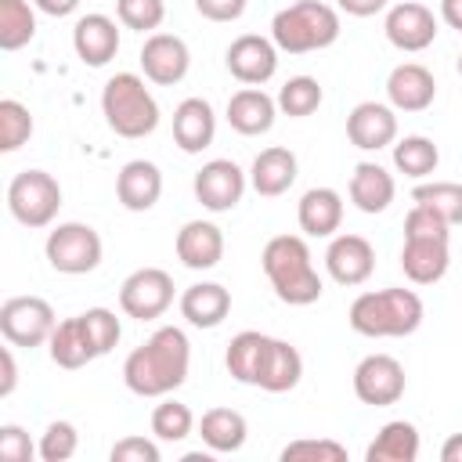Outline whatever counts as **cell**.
Returning a JSON list of instances; mask_svg holds the SVG:
<instances>
[{"instance_id": "obj_1", "label": "cell", "mask_w": 462, "mask_h": 462, "mask_svg": "<svg viewBox=\"0 0 462 462\" xmlns=\"http://www.w3.org/2000/svg\"><path fill=\"white\" fill-rule=\"evenodd\" d=\"M191 368V343L177 325L155 328L137 350L123 361V383L137 397H166L184 386Z\"/></svg>"}, {"instance_id": "obj_2", "label": "cell", "mask_w": 462, "mask_h": 462, "mask_svg": "<svg viewBox=\"0 0 462 462\" xmlns=\"http://www.w3.org/2000/svg\"><path fill=\"white\" fill-rule=\"evenodd\" d=\"M263 274L274 289V296L289 307H307L321 300V274L314 271L310 249L300 235H274L260 253Z\"/></svg>"}, {"instance_id": "obj_3", "label": "cell", "mask_w": 462, "mask_h": 462, "mask_svg": "<svg viewBox=\"0 0 462 462\" xmlns=\"http://www.w3.org/2000/svg\"><path fill=\"white\" fill-rule=\"evenodd\" d=\"M422 300L411 289H375V292H361L350 303V328L357 336L368 339H397V336H411L422 325Z\"/></svg>"}, {"instance_id": "obj_4", "label": "cell", "mask_w": 462, "mask_h": 462, "mask_svg": "<svg viewBox=\"0 0 462 462\" xmlns=\"http://www.w3.org/2000/svg\"><path fill=\"white\" fill-rule=\"evenodd\" d=\"M271 40L285 54L325 51L339 40V11L321 0H296L274 14Z\"/></svg>"}, {"instance_id": "obj_5", "label": "cell", "mask_w": 462, "mask_h": 462, "mask_svg": "<svg viewBox=\"0 0 462 462\" xmlns=\"http://www.w3.org/2000/svg\"><path fill=\"white\" fill-rule=\"evenodd\" d=\"M101 112H105V123L126 141L148 137L159 126V101L152 97V90L137 72H116L105 83Z\"/></svg>"}, {"instance_id": "obj_6", "label": "cell", "mask_w": 462, "mask_h": 462, "mask_svg": "<svg viewBox=\"0 0 462 462\" xmlns=\"http://www.w3.org/2000/svg\"><path fill=\"white\" fill-rule=\"evenodd\" d=\"M7 209L22 227H47L61 209V184L47 170H22L7 184Z\"/></svg>"}, {"instance_id": "obj_7", "label": "cell", "mask_w": 462, "mask_h": 462, "mask_svg": "<svg viewBox=\"0 0 462 462\" xmlns=\"http://www.w3.org/2000/svg\"><path fill=\"white\" fill-rule=\"evenodd\" d=\"M43 253L58 274H90L101 263V235L90 224L65 220L47 235Z\"/></svg>"}, {"instance_id": "obj_8", "label": "cell", "mask_w": 462, "mask_h": 462, "mask_svg": "<svg viewBox=\"0 0 462 462\" xmlns=\"http://www.w3.org/2000/svg\"><path fill=\"white\" fill-rule=\"evenodd\" d=\"M54 325H58L54 307L43 296H11L0 307V332L11 346H25V350L43 346Z\"/></svg>"}, {"instance_id": "obj_9", "label": "cell", "mask_w": 462, "mask_h": 462, "mask_svg": "<svg viewBox=\"0 0 462 462\" xmlns=\"http://www.w3.org/2000/svg\"><path fill=\"white\" fill-rule=\"evenodd\" d=\"M170 303H173V278L162 267H137L119 285V307L126 318L155 321L170 310Z\"/></svg>"}, {"instance_id": "obj_10", "label": "cell", "mask_w": 462, "mask_h": 462, "mask_svg": "<svg viewBox=\"0 0 462 462\" xmlns=\"http://www.w3.org/2000/svg\"><path fill=\"white\" fill-rule=\"evenodd\" d=\"M404 365L390 354H368L357 361L354 368V393L361 404H372V408H390L404 397Z\"/></svg>"}, {"instance_id": "obj_11", "label": "cell", "mask_w": 462, "mask_h": 462, "mask_svg": "<svg viewBox=\"0 0 462 462\" xmlns=\"http://www.w3.org/2000/svg\"><path fill=\"white\" fill-rule=\"evenodd\" d=\"M383 32L397 51L419 54L437 40V14L419 0H404V4H393L386 11Z\"/></svg>"}, {"instance_id": "obj_12", "label": "cell", "mask_w": 462, "mask_h": 462, "mask_svg": "<svg viewBox=\"0 0 462 462\" xmlns=\"http://www.w3.org/2000/svg\"><path fill=\"white\" fill-rule=\"evenodd\" d=\"M224 61L238 83L260 87L278 72V47H274V40H267L260 32H242L238 40H231Z\"/></svg>"}, {"instance_id": "obj_13", "label": "cell", "mask_w": 462, "mask_h": 462, "mask_svg": "<svg viewBox=\"0 0 462 462\" xmlns=\"http://www.w3.org/2000/svg\"><path fill=\"white\" fill-rule=\"evenodd\" d=\"M195 199L209 209V213H227L242 202L245 195V173L238 162L231 159H209L199 173H195Z\"/></svg>"}, {"instance_id": "obj_14", "label": "cell", "mask_w": 462, "mask_h": 462, "mask_svg": "<svg viewBox=\"0 0 462 462\" xmlns=\"http://www.w3.org/2000/svg\"><path fill=\"white\" fill-rule=\"evenodd\" d=\"M141 69H144V79H152L159 87H173L188 76L191 51L173 32H148V40L141 47Z\"/></svg>"}, {"instance_id": "obj_15", "label": "cell", "mask_w": 462, "mask_h": 462, "mask_svg": "<svg viewBox=\"0 0 462 462\" xmlns=\"http://www.w3.org/2000/svg\"><path fill=\"white\" fill-rule=\"evenodd\" d=\"M325 271L339 285H365L375 271V245L365 235H336L325 249Z\"/></svg>"}, {"instance_id": "obj_16", "label": "cell", "mask_w": 462, "mask_h": 462, "mask_svg": "<svg viewBox=\"0 0 462 462\" xmlns=\"http://www.w3.org/2000/svg\"><path fill=\"white\" fill-rule=\"evenodd\" d=\"M346 137L361 152H379L397 137V108L383 101H361L346 116Z\"/></svg>"}, {"instance_id": "obj_17", "label": "cell", "mask_w": 462, "mask_h": 462, "mask_svg": "<svg viewBox=\"0 0 462 462\" xmlns=\"http://www.w3.org/2000/svg\"><path fill=\"white\" fill-rule=\"evenodd\" d=\"M386 97L397 112H426L437 97V79L419 61H401L386 76Z\"/></svg>"}, {"instance_id": "obj_18", "label": "cell", "mask_w": 462, "mask_h": 462, "mask_svg": "<svg viewBox=\"0 0 462 462\" xmlns=\"http://www.w3.org/2000/svg\"><path fill=\"white\" fill-rule=\"evenodd\" d=\"M72 47H76V58L90 69H101L116 58L119 51V29L108 14L94 11V14H83L76 25H72Z\"/></svg>"}, {"instance_id": "obj_19", "label": "cell", "mask_w": 462, "mask_h": 462, "mask_svg": "<svg viewBox=\"0 0 462 462\" xmlns=\"http://www.w3.org/2000/svg\"><path fill=\"white\" fill-rule=\"evenodd\" d=\"M274 116H278V101L260 87H242L227 97V123L242 137L267 134L274 126Z\"/></svg>"}, {"instance_id": "obj_20", "label": "cell", "mask_w": 462, "mask_h": 462, "mask_svg": "<svg viewBox=\"0 0 462 462\" xmlns=\"http://www.w3.org/2000/svg\"><path fill=\"white\" fill-rule=\"evenodd\" d=\"M217 137V116L213 105L206 97H184L173 108V141L180 152L199 155L202 148H209Z\"/></svg>"}, {"instance_id": "obj_21", "label": "cell", "mask_w": 462, "mask_h": 462, "mask_svg": "<svg viewBox=\"0 0 462 462\" xmlns=\"http://www.w3.org/2000/svg\"><path fill=\"white\" fill-rule=\"evenodd\" d=\"M162 195V173L148 159H130L116 177V199L130 213H148Z\"/></svg>"}, {"instance_id": "obj_22", "label": "cell", "mask_w": 462, "mask_h": 462, "mask_svg": "<svg viewBox=\"0 0 462 462\" xmlns=\"http://www.w3.org/2000/svg\"><path fill=\"white\" fill-rule=\"evenodd\" d=\"M177 260L191 271H209L220 263L224 256V231L213 224V220H188L180 231H177Z\"/></svg>"}, {"instance_id": "obj_23", "label": "cell", "mask_w": 462, "mask_h": 462, "mask_svg": "<svg viewBox=\"0 0 462 462\" xmlns=\"http://www.w3.org/2000/svg\"><path fill=\"white\" fill-rule=\"evenodd\" d=\"M451 238H404V249H401V271L408 282L415 285H433L448 274L451 267V249H448Z\"/></svg>"}, {"instance_id": "obj_24", "label": "cell", "mask_w": 462, "mask_h": 462, "mask_svg": "<svg viewBox=\"0 0 462 462\" xmlns=\"http://www.w3.org/2000/svg\"><path fill=\"white\" fill-rule=\"evenodd\" d=\"M296 173H300L296 155H292L289 148H282V144H271V148H263V152L253 159V166H249V184H253L256 195L278 199V195H285V191L292 188Z\"/></svg>"}, {"instance_id": "obj_25", "label": "cell", "mask_w": 462, "mask_h": 462, "mask_svg": "<svg viewBox=\"0 0 462 462\" xmlns=\"http://www.w3.org/2000/svg\"><path fill=\"white\" fill-rule=\"evenodd\" d=\"M300 231L310 238H332L343 224V195L336 188H310L296 206Z\"/></svg>"}, {"instance_id": "obj_26", "label": "cell", "mask_w": 462, "mask_h": 462, "mask_svg": "<svg viewBox=\"0 0 462 462\" xmlns=\"http://www.w3.org/2000/svg\"><path fill=\"white\" fill-rule=\"evenodd\" d=\"M271 339L274 336H263V332H238L231 343H227V354H224V365L231 372L235 383L242 386H260V375H263V365H267V354H271Z\"/></svg>"}, {"instance_id": "obj_27", "label": "cell", "mask_w": 462, "mask_h": 462, "mask_svg": "<svg viewBox=\"0 0 462 462\" xmlns=\"http://www.w3.org/2000/svg\"><path fill=\"white\" fill-rule=\"evenodd\" d=\"M180 314L195 328H217L231 314V292L217 282H199L180 292Z\"/></svg>"}, {"instance_id": "obj_28", "label": "cell", "mask_w": 462, "mask_h": 462, "mask_svg": "<svg viewBox=\"0 0 462 462\" xmlns=\"http://www.w3.org/2000/svg\"><path fill=\"white\" fill-rule=\"evenodd\" d=\"M397 195L393 173H386L379 162H357L350 173V202L361 213H383Z\"/></svg>"}, {"instance_id": "obj_29", "label": "cell", "mask_w": 462, "mask_h": 462, "mask_svg": "<svg viewBox=\"0 0 462 462\" xmlns=\"http://www.w3.org/2000/svg\"><path fill=\"white\" fill-rule=\"evenodd\" d=\"M199 437H202V444H206L209 451L231 455V451H238V448L245 444L249 422H245V415L235 411V408H209V411L199 419Z\"/></svg>"}, {"instance_id": "obj_30", "label": "cell", "mask_w": 462, "mask_h": 462, "mask_svg": "<svg viewBox=\"0 0 462 462\" xmlns=\"http://www.w3.org/2000/svg\"><path fill=\"white\" fill-rule=\"evenodd\" d=\"M47 350H51V361L58 368H83L87 361H94V346L87 339V328H83V318H65L54 325L51 339H47Z\"/></svg>"}, {"instance_id": "obj_31", "label": "cell", "mask_w": 462, "mask_h": 462, "mask_svg": "<svg viewBox=\"0 0 462 462\" xmlns=\"http://www.w3.org/2000/svg\"><path fill=\"white\" fill-rule=\"evenodd\" d=\"M368 462H415L419 458V430L408 419H393L386 422L375 440L365 451Z\"/></svg>"}, {"instance_id": "obj_32", "label": "cell", "mask_w": 462, "mask_h": 462, "mask_svg": "<svg viewBox=\"0 0 462 462\" xmlns=\"http://www.w3.org/2000/svg\"><path fill=\"white\" fill-rule=\"evenodd\" d=\"M303 375V357L292 343L285 339H271V354H267V365H263V375H260V390L267 393H285L300 383Z\"/></svg>"}, {"instance_id": "obj_33", "label": "cell", "mask_w": 462, "mask_h": 462, "mask_svg": "<svg viewBox=\"0 0 462 462\" xmlns=\"http://www.w3.org/2000/svg\"><path fill=\"white\" fill-rule=\"evenodd\" d=\"M437 162H440V152H437V144H433L430 137H422V134L401 137V141L393 144V166H397L404 177H411V180L430 177V173L437 170Z\"/></svg>"}, {"instance_id": "obj_34", "label": "cell", "mask_w": 462, "mask_h": 462, "mask_svg": "<svg viewBox=\"0 0 462 462\" xmlns=\"http://www.w3.org/2000/svg\"><path fill=\"white\" fill-rule=\"evenodd\" d=\"M36 4L29 0H0V47L18 51L36 36Z\"/></svg>"}, {"instance_id": "obj_35", "label": "cell", "mask_w": 462, "mask_h": 462, "mask_svg": "<svg viewBox=\"0 0 462 462\" xmlns=\"http://www.w3.org/2000/svg\"><path fill=\"white\" fill-rule=\"evenodd\" d=\"M411 202H422V206L437 209L451 227L462 224V184H458V180H430V184H415V188H411Z\"/></svg>"}, {"instance_id": "obj_36", "label": "cell", "mask_w": 462, "mask_h": 462, "mask_svg": "<svg viewBox=\"0 0 462 462\" xmlns=\"http://www.w3.org/2000/svg\"><path fill=\"white\" fill-rule=\"evenodd\" d=\"M274 101H278V108H282L285 116L303 119V116H310V112H318V105L325 101V94H321V83H318L314 76H292V79L282 83V90H278Z\"/></svg>"}, {"instance_id": "obj_37", "label": "cell", "mask_w": 462, "mask_h": 462, "mask_svg": "<svg viewBox=\"0 0 462 462\" xmlns=\"http://www.w3.org/2000/svg\"><path fill=\"white\" fill-rule=\"evenodd\" d=\"M191 430H195V415H191V408L180 404V401H173L170 393L152 408V433H155L159 440L177 444V440H184Z\"/></svg>"}, {"instance_id": "obj_38", "label": "cell", "mask_w": 462, "mask_h": 462, "mask_svg": "<svg viewBox=\"0 0 462 462\" xmlns=\"http://www.w3.org/2000/svg\"><path fill=\"white\" fill-rule=\"evenodd\" d=\"M32 137V116L22 101L4 97L0 101V152H18Z\"/></svg>"}, {"instance_id": "obj_39", "label": "cell", "mask_w": 462, "mask_h": 462, "mask_svg": "<svg viewBox=\"0 0 462 462\" xmlns=\"http://www.w3.org/2000/svg\"><path fill=\"white\" fill-rule=\"evenodd\" d=\"M79 318H83L87 339H90V346H94V354H97V357H101V354H108V350L119 343L123 325H119L116 310H108V307H90V310H83Z\"/></svg>"}, {"instance_id": "obj_40", "label": "cell", "mask_w": 462, "mask_h": 462, "mask_svg": "<svg viewBox=\"0 0 462 462\" xmlns=\"http://www.w3.org/2000/svg\"><path fill=\"white\" fill-rule=\"evenodd\" d=\"M76 448H79V433H76V426L65 422V419L51 422V426L43 430L40 444H36V451H40L43 462H69V458L76 455Z\"/></svg>"}, {"instance_id": "obj_41", "label": "cell", "mask_w": 462, "mask_h": 462, "mask_svg": "<svg viewBox=\"0 0 462 462\" xmlns=\"http://www.w3.org/2000/svg\"><path fill=\"white\" fill-rule=\"evenodd\" d=\"M116 14L126 29L155 32L166 18V4L162 0H116Z\"/></svg>"}, {"instance_id": "obj_42", "label": "cell", "mask_w": 462, "mask_h": 462, "mask_svg": "<svg viewBox=\"0 0 462 462\" xmlns=\"http://www.w3.org/2000/svg\"><path fill=\"white\" fill-rule=\"evenodd\" d=\"M282 462H346V448L336 440H292L282 448Z\"/></svg>"}, {"instance_id": "obj_43", "label": "cell", "mask_w": 462, "mask_h": 462, "mask_svg": "<svg viewBox=\"0 0 462 462\" xmlns=\"http://www.w3.org/2000/svg\"><path fill=\"white\" fill-rule=\"evenodd\" d=\"M404 238H451V224L437 209L415 202L404 217Z\"/></svg>"}, {"instance_id": "obj_44", "label": "cell", "mask_w": 462, "mask_h": 462, "mask_svg": "<svg viewBox=\"0 0 462 462\" xmlns=\"http://www.w3.org/2000/svg\"><path fill=\"white\" fill-rule=\"evenodd\" d=\"M32 455H40V451L32 448V440L22 426H14V422L0 426V458L4 462H29Z\"/></svg>"}, {"instance_id": "obj_45", "label": "cell", "mask_w": 462, "mask_h": 462, "mask_svg": "<svg viewBox=\"0 0 462 462\" xmlns=\"http://www.w3.org/2000/svg\"><path fill=\"white\" fill-rule=\"evenodd\" d=\"M112 462H159V444L148 437H123L108 451Z\"/></svg>"}, {"instance_id": "obj_46", "label": "cell", "mask_w": 462, "mask_h": 462, "mask_svg": "<svg viewBox=\"0 0 462 462\" xmlns=\"http://www.w3.org/2000/svg\"><path fill=\"white\" fill-rule=\"evenodd\" d=\"M245 4L249 0H195V11L209 22H235L245 14Z\"/></svg>"}, {"instance_id": "obj_47", "label": "cell", "mask_w": 462, "mask_h": 462, "mask_svg": "<svg viewBox=\"0 0 462 462\" xmlns=\"http://www.w3.org/2000/svg\"><path fill=\"white\" fill-rule=\"evenodd\" d=\"M386 4H390V0H336V7L346 11V14H354V18H372V14H379Z\"/></svg>"}, {"instance_id": "obj_48", "label": "cell", "mask_w": 462, "mask_h": 462, "mask_svg": "<svg viewBox=\"0 0 462 462\" xmlns=\"http://www.w3.org/2000/svg\"><path fill=\"white\" fill-rule=\"evenodd\" d=\"M0 365H4L0 397H11V393H14V383H18V365H14V354H11V346H4V350H0Z\"/></svg>"}, {"instance_id": "obj_49", "label": "cell", "mask_w": 462, "mask_h": 462, "mask_svg": "<svg viewBox=\"0 0 462 462\" xmlns=\"http://www.w3.org/2000/svg\"><path fill=\"white\" fill-rule=\"evenodd\" d=\"M43 14H51V18H65V14H72L76 7H79V0H32Z\"/></svg>"}, {"instance_id": "obj_50", "label": "cell", "mask_w": 462, "mask_h": 462, "mask_svg": "<svg viewBox=\"0 0 462 462\" xmlns=\"http://www.w3.org/2000/svg\"><path fill=\"white\" fill-rule=\"evenodd\" d=\"M440 18L462 32V0H440Z\"/></svg>"}, {"instance_id": "obj_51", "label": "cell", "mask_w": 462, "mask_h": 462, "mask_svg": "<svg viewBox=\"0 0 462 462\" xmlns=\"http://www.w3.org/2000/svg\"><path fill=\"white\" fill-rule=\"evenodd\" d=\"M440 462H462V433H451L440 444Z\"/></svg>"}, {"instance_id": "obj_52", "label": "cell", "mask_w": 462, "mask_h": 462, "mask_svg": "<svg viewBox=\"0 0 462 462\" xmlns=\"http://www.w3.org/2000/svg\"><path fill=\"white\" fill-rule=\"evenodd\" d=\"M458 76H462V54H458Z\"/></svg>"}]
</instances>
